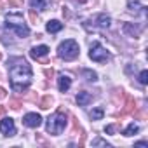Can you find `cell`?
Segmentation results:
<instances>
[{
    "label": "cell",
    "instance_id": "18",
    "mask_svg": "<svg viewBox=\"0 0 148 148\" xmlns=\"http://www.w3.org/2000/svg\"><path fill=\"white\" fill-rule=\"evenodd\" d=\"M82 75H84L89 82H96V80H98V73L92 71V70H84V71H82Z\"/></svg>",
    "mask_w": 148,
    "mask_h": 148
},
{
    "label": "cell",
    "instance_id": "1",
    "mask_svg": "<svg viewBox=\"0 0 148 148\" xmlns=\"http://www.w3.org/2000/svg\"><path fill=\"white\" fill-rule=\"evenodd\" d=\"M9 77H11V87L16 92H23L32 84V66L23 58H12L9 59Z\"/></svg>",
    "mask_w": 148,
    "mask_h": 148
},
{
    "label": "cell",
    "instance_id": "5",
    "mask_svg": "<svg viewBox=\"0 0 148 148\" xmlns=\"http://www.w3.org/2000/svg\"><path fill=\"white\" fill-rule=\"evenodd\" d=\"M89 58H91L92 61H96V63H105V61L110 59V54H108V51H106L99 42H94V44L91 45Z\"/></svg>",
    "mask_w": 148,
    "mask_h": 148
},
{
    "label": "cell",
    "instance_id": "14",
    "mask_svg": "<svg viewBox=\"0 0 148 148\" xmlns=\"http://www.w3.org/2000/svg\"><path fill=\"white\" fill-rule=\"evenodd\" d=\"M124 32H125L127 35H131V37H138L141 30H139L138 26H134L132 23H125V25H124Z\"/></svg>",
    "mask_w": 148,
    "mask_h": 148
},
{
    "label": "cell",
    "instance_id": "17",
    "mask_svg": "<svg viewBox=\"0 0 148 148\" xmlns=\"http://www.w3.org/2000/svg\"><path fill=\"white\" fill-rule=\"evenodd\" d=\"M103 115H105V110H103L101 106H98V108H94V110L91 112V119H92V120H101Z\"/></svg>",
    "mask_w": 148,
    "mask_h": 148
},
{
    "label": "cell",
    "instance_id": "3",
    "mask_svg": "<svg viewBox=\"0 0 148 148\" xmlns=\"http://www.w3.org/2000/svg\"><path fill=\"white\" fill-rule=\"evenodd\" d=\"M79 54H80V47L73 38H68V40L61 42L59 47H58V56L61 59H64V61L75 59V58H79Z\"/></svg>",
    "mask_w": 148,
    "mask_h": 148
},
{
    "label": "cell",
    "instance_id": "4",
    "mask_svg": "<svg viewBox=\"0 0 148 148\" xmlns=\"http://www.w3.org/2000/svg\"><path fill=\"white\" fill-rule=\"evenodd\" d=\"M64 127H66V115H64L63 112H56V113H52V115L47 119L45 129H47L49 134L58 136V134H61V132L64 131Z\"/></svg>",
    "mask_w": 148,
    "mask_h": 148
},
{
    "label": "cell",
    "instance_id": "9",
    "mask_svg": "<svg viewBox=\"0 0 148 148\" xmlns=\"http://www.w3.org/2000/svg\"><path fill=\"white\" fill-rule=\"evenodd\" d=\"M94 25L98 26V28H108L110 25H112V19H110V16L108 14H98L96 18H94Z\"/></svg>",
    "mask_w": 148,
    "mask_h": 148
},
{
    "label": "cell",
    "instance_id": "12",
    "mask_svg": "<svg viewBox=\"0 0 148 148\" xmlns=\"http://www.w3.org/2000/svg\"><path fill=\"white\" fill-rule=\"evenodd\" d=\"M91 101H92V96H91L87 91H82V92L77 94V103H79V106H87Z\"/></svg>",
    "mask_w": 148,
    "mask_h": 148
},
{
    "label": "cell",
    "instance_id": "21",
    "mask_svg": "<svg viewBox=\"0 0 148 148\" xmlns=\"http://www.w3.org/2000/svg\"><path fill=\"white\" fill-rule=\"evenodd\" d=\"M136 146H148V143H146V141H138Z\"/></svg>",
    "mask_w": 148,
    "mask_h": 148
},
{
    "label": "cell",
    "instance_id": "6",
    "mask_svg": "<svg viewBox=\"0 0 148 148\" xmlns=\"http://www.w3.org/2000/svg\"><path fill=\"white\" fill-rule=\"evenodd\" d=\"M0 132H2L4 136H14L16 134V124L12 119L5 117L0 120Z\"/></svg>",
    "mask_w": 148,
    "mask_h": 148
},
{
    "label": "cell",
    "instance_id": "7",
    "mask_svg": "<svg viewBox=\"0 0 148 148\" xmlns=\"http://www.w3.org/2000/svg\"><path fill=\"white\" fill-rule=\"evenodd\" d=\"M23 124H25L26 127L37 129V127H40V124H42V117H40L38 113H35V112H32V113H26V115L23 117Z\"/></svg>",
    "mask_w": 148,
    "mask_h": 148
},
{
    "label": "cell",
    "instance_id": "10",
    "mask_svg": "<svg viewBox=\"0 0 148 148\" xmlns=\"http://www.w3.org/2000/svg\"><path fill=\"white\" fill-rule=\"evenodd\" d=\"M70 87H71V79L68 75H59V79H58V89L61 92H66Z\"/></svg>",
    "mask_w": 148,
    "mask_h": 148
},
{
    "label": "cell",
    "instance_id": "11",
    "mask_svg": "<svg viewBox=\"0 0 148 148\" xmlns=\"http://www.w3.org/2000/svg\"><path fill=\"white\" fill-rule=\"evenodd\" d=\"M45 30H47L49 33H58V32H61V30H63V23H61V21H58V19H51V21H47Z\"/></svg>",
    "mask_w": 148,
    "mask_h": 148
},
{
    "label": "cell",
    "instance_id": "19",
    "mask_svg": "<svg viewBox=\"0 0 148 148\" xmlns=\"http://www.w3.org/2000/svg\"><path fill=\"white\" fill-rule=\"evenodd\" d=\"M138 80H139V84H148V71L146 70H143L141 73H139V77H138Z\"/></svg>",
    "mask_w": 148,
    "mask_h": 148
},
{
    "label": "cell",
    "instance_id": "22",
    "mask_svg": "<svg viewBox=\"0 0 148 148\" xmlns=\"http://www.w3.org/2000/svg\"><path fill=\"white\" fill-rule=\"evenodd\" d=\"M77 2H80V4H84V2H87V0H77Z\"/></svg>",
    "mask_w": 148,
    "mask_h": 148
},
{
    "label": "cell",
    "instance_id": "15",
    "mask_svg": "<svg viewBox=\"0 0 148 148\" xmlns=\"http://www.w3.org/2000/svg\"><path fill=\"white\" fill-rule=\"evenodd\" d=\"M138 131H139V125H138V124H134V122H131V124L122 131V134H124V136H134Z\"/></svg>",
    "mask_w": 148,
    "mask_h": 148
},
{
    "label": "cell",
    "instance_id": "2",
    "mask_svg": "<svg viewBox=\"0 0 148 148\" xmlns=\"http://www.w3.org/2000/svg\"><path fill=\"white\" fill-rule=\"evenodd\" d=\"M5 28L11 30V32H14L21 38H25V37L30 35V28H28V25L25 23V19H23V16L19 12L7 14V18H5Z\"/></svg>",
    "mask_w": 148,
    "mask_h": 148
},
{
    "label": "cell",
    "instance_id": "8",
    "mask_svg": "<svg viewBox=\"0 0 148 148\" xmlns=\"http://www.w3.org/2000/svg\"><path fill=\"white\" fill-rule=\"evenodd\" d=\"M47 54H49V47L47 45H33L32 51H30V56L33 59H40V58H44Z\"/></svg>",
    "mask_w": 148,
    "mask_h": 148
},
{
    "label": "cell",
    "instance_id": "13",
    "mask_svg": "<svg viewBox=\"0 0 148 148\" xmlns=\"http://www.w3.org/2000/svg\"><path fill=\"white\" fill-rule=\"evenodd\" d=\"M30 7H32L33 11H45L47 0H30Z\"/></svg>",
    "mask_w": 148,
    "mask_h": 148
},
{
    "label": "cell",
    "instance_id": "16",
    "mask_svg": "<svg viewBox=\"0 0 148 148\" xmlns=\"http://www.w3.org/2000/svg\"><path fill=\"white\" fill-rule=\"evenodd\" d=\"M127 9H129L131 12H138V11L143 9V7H141V2H139V0H127Z\"/></svg>",
    "mask_w": 148,
    "mask_h": 148
},
{
    "label": "cell",
    "instance_id": "20",
    "mask_svg": "<svg viewBox=\"0 0 148 148\" xmlns=\"http://www.w3.org/2000/svg\"><path fill=\"white\" fill-rule=\"evenodd\" d=\"M92 145L96 146V145H103V146H110V143H106V141H103V139H99V138H96L94 141H92Z\"/></svg>",
    "mask_w": 148,
    "mask_h": 148
}]
</instances>
